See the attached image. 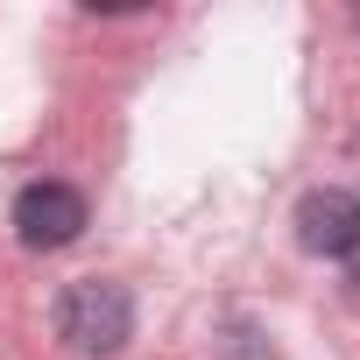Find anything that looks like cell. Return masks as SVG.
Listing matches in <instances>:
<instances>
[{
  "label": "cell",
  "instance_id": "obj_1",
  "mask_svg": "<svg viewBox=\"0 0 360 360\" xmlns=\"http://www.w3.org/2000/svg\"><path fill=\"white\" fill-rule=\"evenodd\" d=\"M57 339L71 353H85V360L120 353L134 339V297H127V283H99V276L92 283H71L64 304H57Z\"/></svg>",
  "mask_w": 360,
  "mask_h": 360
},
{
  "label": "cell",
  "instance_id": "obj_2",
  "mask_svg": "<svg viewBox=\"0 0 360 360\" xmlns=\"http://www.w3.org/2000/svg\"><path fill=\"white\" fill-rule=\"evenodd\" d=\"M85 191L78 184H57V176H43V184H29L22 198H15V233H22V248H71L78 233H85Z\"/></svg>",
  "mask_w": 360,
  "mask_h": 360
},
{
  "label": "cell",
  "instance_id": "obj_3",
  "mask_svg": "<svg viewBox=\"0 0 360 360\" xmlns=\"http://www.w3.org/2000/svg\"><path fill=\"white\" fill-rule=\"evenodd\" d=\"M297 240H304L311 255H325V262L360 255V198L339 191V184L304 191V205H297Z\"/></svg>",
  "mask_w": 360,
  "mask_h": 360
}]
</instances>
